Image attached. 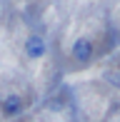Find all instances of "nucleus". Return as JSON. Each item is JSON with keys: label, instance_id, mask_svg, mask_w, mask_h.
Here are the masks:
<instances>
[{"label": "nucleus", "instance_id": "obj_4", "mask_svg": "<svg viewBox=\"0 0 120 122\" xmlns=\"http://www.w3.org/2000/svg\"><path fill=\"white\" fill-rule=\"evenodd\" d=\"M103 77H105V82H110L113 87H118V90H120V72H115V70H108Z\"/></svg>", "mask_w": 120, "mask_h": 122}, {"label": "nucleus", "instance_id": "obj_2", "mask_svg": "<svg viewBox=\"0 0 120 122\" xmlns=\"http://www.w3.org/2000/svg\"><path fill=\"white\" fill-rule=\"evenodd\" d=\"M45 40H43L40 35H30V37H25V55H28L30 60H40L43 55H45Z\"/></svg>", "mask_w": 120, "mask_h": 122}, {"label": "nucleus", "instance_id": "obj_1", "mask_svg": "<svg viewBox=\"0 0 120 122\" xmlns=\"http://www.w3.org/2000/svg\"><path fill=\"white\" fill-rule=\"evenodd\" d=\"M93 52H95V45H93L90 37H78L73 45V57L78 62H90L93 60Z\"/></svg>", "mask_w": 120, "mask_h": 122}, {"label": "nucleus", "instance_id": "obj_3", "mask_svg": "<svg viewBox=\"0 0 120 122\" xmlns=\"http://www.w3.org/2000/svg\"><path fill=\"white\" fill-rule=\"evenodd\" d=\"M20 110H23L20 95H5L0 100V112H3V117H15V115H20Z\"/></svg>", "mask_w": 120, "mask_h": 122}]
</instances>
